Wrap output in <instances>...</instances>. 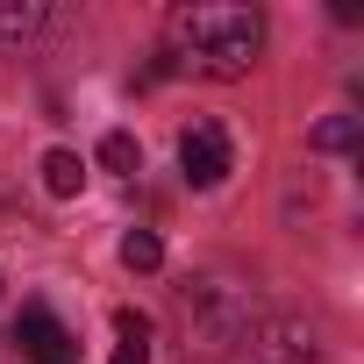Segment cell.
I'll return each instance as SVG.
<instances>
[{"label": "cell", "mask_w": 364, "mask_h": 364, "mask_svg": "<svg viewBox=\"0 0 364 364\" xmlns=\"http://www.w3.org/2000/svg\"><path fill=\"white\" fill-rule=\"evenodd\" d=\"M164 43L200 79H243L264 50V15L236 8V0H186L164 15Z\"/></svg>", "instance_id": "obj_1"}, {"label": "cell", "mask_w": 364, "mask_h": 364, "mask_svg": "<svg viewBox=\"0 0 364 364\" xmlns=\"http://www.w3.org/2000/svg\"><path fill=\"white\" fill-rule=\"evenodd\" d=\"M171 300H178V321H186V350H200V357H229V350L250 343V328H257V300H250V286L229 279V272L186 279Z\"/></svg>", "instance_id": "obj_2"}, {"label": "cell", "mask_w": 364, "mask_h": 364, "mask_svg": "<svg viewBox=\"0 0 364 364\" xmlns=\"http://www.w3.org/2000/svg\"><path fill=\"white\" fill-rule=\"evenodd\" d=\"M178 171H186V186H200V193L236 171V150H229L222 122H193L186 136H178Z\"/></svg>", "instance_id": "obj_3"}, {"label": "cell", "mask_w": 364, "mask_h": 364, "mask_svg": "<svg viewBox=\"0 0 364 364\" xmlns=\"http://www.w3.org/2000/svg\"><path fill=\"white\" fill-rule=\"evenodd\" d=\"M15 350L29 364H79V336L50 314V307H22L15 314Z\"/></svg>", "instance_id": "obj_4"}, {"label": "cell", "mask_w": 364, "mask_h": 364, "mask_svg": "<svg viewBox=\"0 0 364 364\" xmlns=\"http://www.w3.org/2000/svg\"><path fill=\"white\" fill-rule=\"evenodd\" d=\"M250 364H321V357H314L307 321L272 314V321H257V328H250Z\"/></svg>", "instance_id": "obj_5"}, {"label": "cell", "mask_w": 364, "mask_h": 364, "mask_svg": "<svg viewBox=\"0 0 364 364\" xmlns=\"http://www.w3.org/2000/svg\"><path fill=\"white\" fill-rule=\"evenodd\" d=\"M114 364H150V321L136 314V307H114Z\"/></svg>", "instance_id": "obj_6"}, {"label": "cell", "mask_w": 364, "mask_h": 364, "mask_svg": "<svg viewBox=\"0 0 364 364\" xmlns=\"http://www.w3.org/2000/svg\"><path fill=\"white\" fill-rule=\"evenodd\" d=\"M43 22H50L43 0H0V43H22V36H36Z\"/></svg>", "instance_id": "obj_7"}, {"label": "cell", "mask_w": 364, "mask_h": 364, "mask_svg": "<svg viewBox=\"0 0 364 364\" xmlns=\"http://www.w3.org/2000/svg\"><path fill=\"white\" fill-rule=\"evenodd\" d=\"M43 186H50L58 200H72V193L86 186V164H79L72 150H50V157H43Z\"/></svg>", "instance_id": "obj_8"}, {"label": "cell", "mask_w": 364, "mask_h": 364, "mask_svg": "<svg viewBox=\"0 0 364 364\" xmlns=\"http://www.w3.org/2000/svg\"><path fill=\"white\" fill-rule=\"evenodd\" d=\"M122 264H129V272H157V264H164L157 229H129V236H122Z\"/></svg>", "instance_id": "obj_9"}, {"label": "cell", "mask_w": 364, "mask_h": 364, "mask_svg": "<svg viewBox=\"0 0 364 364\" xmlns=\"http://www.w3.org/2000/svg\"><path fill=\"white\" fill-rule=\"evenodd\" d=\"M100 164L129 178V171L143 164V150H136V136H129V129H107V136H100Z\"/></svg>", "instance_id": "obj_10"}, {"label": "cell", "mask_w": 364, "mask_h": 364, "mask_svg": "<svg viewBox=\"0 0 364 364\" xmlns=\"http://www.w3.org/2000/svg\"><path fill=\"white\" fill-rule=\"evenodd\" d=\"M307 143H314V150H357V114H328V122H314Z\"/></svg>", "instance_id": "obj_11"}]
</instances>
